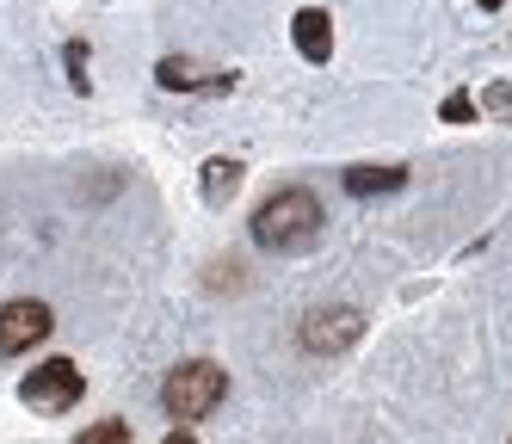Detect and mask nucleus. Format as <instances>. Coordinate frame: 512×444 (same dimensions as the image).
Instances as JSON below:
<instances>
[{"instance_id":"nucleus-1","label":"nucleus","mask_w":512,"mask_h":444,"mask_svg":"<svg viewBox=\"0 0 512 444\" xmlns=\"http://www.w3.org/2000/svg\"><path fill=\"white\" fill-rule=\"evenodd\" d=\"M253 241L272 247V253H309L321 241V204H315V192L290 185V192L266 198L260 216H253Z\"/></svg>"},{"instance_id":"nucleus-2","label":"nucleus","mask_w":512,"mask_h":444,"mask_svg":"<svg viewBox=\"0 0 512 444\" xmlns=\"http://www.w3.org/2000/svg\"><path fill=\"white\" fill-rule=\"evenodd\" d=\"M223 395H229V377H223V364H210V358L179 364L173 377L161 383V401H167V414H173V420H204Z\"/></svg>"},{"instance_id":"nucleus-3","label":"nucleus","mask_w":512,"mask_h":444,"mask_svg":"<svg viewBox=\"0 0 512 444\" xmlns=\"http://www.w3.org/2000/svg\"><path fill=\"white\" fill-rule=\"evenodd\" d=\"M87 395V377L75 370V358H50L25 377V407H38V414H68Z\"/></svg>"},{"instance_id":"nucleus-4","label":"nucleus","mask_w":512,"mask_h":444,"mask_svg":"<svg viewBox=\"0 0 512 444\" xmlns=\"http://www.w3.org/2000/svg\"><path fill=\"white\" fill-rule=\"evenodd\" d=\"M50 309L44 303H7V309H0V352H25V346H44L50 340Z\"/></svg>"},{"instance_id":"nucleus-5","label":"nucleus","mask_w":512,"mask_h":444,"mask_svg":"<svg viewBox=\"0 0 512 444\" xmlns=\"http://www.w3.org/2000/svg\"><path fill=\"white\" fill-rule=\"evenodd\" d=\"M358 333H364V315L358 309H315L309 327H303V346L309 352H346Z\"/></svg>"},{"instance_id":"nucleus-6","label":"nucleus","mask_w":512,"mask_h":444,"mask_svg":"<svg viewBox=\"0 0 512 444\" xmlns=\"http://www.w3.org/2000/svg\"><path fill=\"white\" fill-rule=\"evenodd\" d=\"M290 37H297L303 62H327V56H334V19H327L321 7H303L297 19H290Z\"/></svg>"},{"instance_id":"nucleus-7","label":"nucleus","mask_w":512,"mask_h":444,"mask_svg":"<svg viewBox=\"0 0 512 444\" xmlns=\"http://www.w3.org/2000/svg\"><path fill=\"white\" fill-rule=\"evenodd\" d=\"M401 185H408V173H401V167H352V173H346V192H352V198L401 192Z\"/></svg>"},{"instance_id":"nucleus-8","label":"nucleus","mask_w":512,"mask_h":444,"mask_svg":"<svg viewBox=\"0 0 512 444\" xmlns=\"http://www.w3.org/2000/svg\"><path fill=\"white\" fill-rule=\"evenodd\" d=\"M155 74H161V87H229V74H198L192 62H173V56Z\"/></svg>"},{"instance_id":"nucleus-9","label":"nucleus","mask_w":512,"mask_h":444,"mask_svg":"<svg viewBox=\"0 0 512 444\" xmlns=\"http://www.w3.org/2000/svg\"><path fill=\"white\" fill-rule=\"evenodd\" d=\"M235 185H241V167H235V161H210V167H204V198H210V204H223Z\"/></svg>"},{"instance_id":"nucleus-10","label":"nucleus","mask_w":512,"mask_h":444,"mask_svg":"<svg viewBox=\"0 0 512 444\" xmlns=\"http://www.w3.org/2000/svg\"><path fill=\"white\" fill-rule=\"evenodd\" d=\"M75 444H130V426H124V420H99V426H87Z\"/></svg>"},{"instance_id":"nucleus-11","label":"nucleus","mask_w":512,"mask_h":444,"mask_svg":"<svg viewBox=\"0 0 512 444\" xmlns=\"http://www.w3.org/2000/svg\"><path fill=\"white\" fill-rule=\"evenodd\" d=\"M469 118H475V99L469 93H451L445 99V124H469Z\"/></svg>"},{"instance_id":"nucleus-12","label":"nucleus","mask_w":512,"mask_h":444,"mask_svg":"<svg viewBox=\"0 0 512 444\" xmlns=\"http://www.w3.org/2000/svg\"><path fill=\"white\" fill-rule=\"evenodd\" d=\"M161 444H198V438H192V432H173V438H161Z\"/></svg>"},{"instance_id":"nucleus-13","label":"nucleus","mask_w":512,"mask_h":444,"mask_svg":"<svg viewBox=\"0 0 512 444\" xmlns=\"http://www.w3.org/2000/svg\"><path fill=\"white\" fill-rule=\"evenodd\" d=\"M482 7H500V0H482Z\"/></svg>"}]
</instances>
